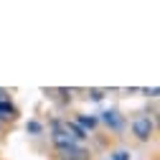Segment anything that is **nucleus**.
<instances>
[{
	"mask_svg": "<svg viewBox=\"0 0 160 160\" xmlns=\"http://www.w3.org/2000/svg\"><path fill=\"white\" fill-rule=\"evenodd\" d=\"M140 92H142L145 97H152V99H155V97L160 94V89H158V87H152V89H150V87H145V89H140Z\"/></svg>",
	"mask_w": 160,
	"mask_h": 160,
	"instance_id": "6e6552de",
	"label": "nucleus"
},
{
	"mask_svg": "<svg viewBox=\"0 0 160 160\" xmlns=\"http://www.w3.org/2000/svg\"><path fill=\"white\" fill-rule=\"evenodd\" d=\"M89 97L94 99V102H102L104 99V89H89Z\"/></svg>",
	"mask_w": 160,
	"mask_h": 160,
	"instance_id": "0eeeda50",
	"label": "nucleus"
},
{
	"mask_svg": "<svg viewBox=\"0 0 160 160\" xmlns=\"http://www.w3.org/2000/svg\"><path fill=\"white\" fill-rule=\"evenodd\" d=\"M51 160H94V150L82 145V142H76V145L51 150Z\"/></svg>",
	"mask_w": 160,
	"mask_h": 160,
	"instance_id": "7ed1b4c3",
	"label": "nucleus"
},
{
	"mask_svg": "<svg viewBox=\"0 0 160 160\" xmlns=\"http://www.w3.org/2000/svg\"><path fill=\"white\" fill-rule=\"evenodd\" d=\"M71 119H74V122H76L79 127H82V130H84V132H87L89 137H92L94 132H99V119H97V114H87V112H76V114H74Z\"/></svg>",
	"mask_w": 160,
	"mask_h": 160,
	"instance_id": "20e7f679",
	"label": "nucleus"
},
{
	"mask_svg": "<svg viewBox=\"0 0 160 160\" xmlns=\"http://www.w3.org/2000/svg\"><path fill=\"white\" fill-rule=\"evenodd\" d=\"M5 99H10V92H8V89H3V87H0V102H5Z\"/></svg>",
	"mask_w": 160,
	"mask_h": 160,
	"instance_id": "1a4fd4ad",
	"label": "nucleus"
},
{
	"mask_svg": "<svg viewBox=\"0 0 160 160\" xmlns=\"http://www.w3.org/2000/svg\"><path fill=\"white\" fill-rule=\"evenodd\" d=\"M8 132V122H3V119H0V137H3Z\"/></svg>",
	"mask_w": 160,
	"mask_h": 160,
	"instance_id": "9d476101",
	"label": "nucleus"
},
{
	"mask_svg": "<svg viewBox=\"0 0 160 160\" xmlns=\"http://www.w3.org/2000/svg\"><path fill=\"white\" fill-rule=\"evenodd\" d=\"M26 132L38 137V135H43V132H46V125L41 122V119H28V122H26Z\"/></svg>",
	"mask_w": 160,
	"mask_h": 160,
	"instance_id": "39448f33",
	"label": "nucleus"
},
{
	"mask_svg": "<svg viewBox=\"0 0 160 160\" xmlns=\"http://www.w3.org/2000/svg\"><path fill=\"white\" fill-rule=\"evenodd\" d=\"M109 160H130V150L127 148H114V150H109Z\"/></svg>",
	"mask_w": 160,
	"mask_h": 160,
	"instance_id": "423d86ee",
	"label": "nucleus"
},
{
	"mask_svg": "<svg viewBox=\"0 0 160 160\" xmlns=\"http://www.w3.org/2000/svg\"><path fill=\"white\" fill-rule=\"evenodd\" d=\"M97 119H99V127H104L109 135H125L127 132V117L119 109H104L97 114Z\"/></svg>",
	"mask_w": 160,
	"mask_h": 160,
	"instance_id": "f03ea898",
	"label": "nucleus"
},
{
	"mask_svg": "<svg viewBox=\"0 0 160 160\" xmlns=\"http://www.w3.org/2000/svg\"><path fill=\"white\" fill-rule=\"evenodd\" d=\"M127 130H130L135 142L148 145V142H152L155 135H158V119H155V114L137 112L132 119H127Z\"/></svg>",
	"mask_w": 160,
	"mask_h": 160,
	"instance_id": "f257e3e1",
	"label": "nucleus"
}]
</instances>
